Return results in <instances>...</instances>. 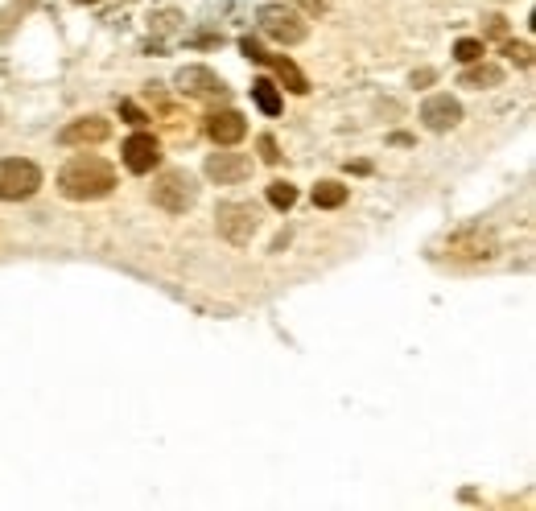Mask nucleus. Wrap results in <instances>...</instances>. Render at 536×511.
Listing matches in <instances>:
<instances>
[{
	"label": "nucleus",
	"instance_id": "obj_1",
	"mask_svg": "<svg viewBox=\"0 0 536 511\" xmlns=\"http://www.w3.org/2000/svg\"><path fill=\"white\" fill-rule=\"evenodd\" d=\"M58 190H62V198H71V202L108 198L116 190V169L104 157H95V153H79V157H71L62 165Z\"/></svg>",
	"mask_w": 536,
	"mask_h": 511
},
{
	"label": "nucleus",
	"instance_id": "obj_2",
	"mask_svg": "<svg viewBox=\"0 0 536 511\" xmlns=\"http://www.w3.org/2000/svg\"><path fill=\"white\" fill-rule=\"evenodd\" d=\"M215 227L231 248H248L252 235L260 231V211L252 202H219L215 207Z\"/></svg>",
	"mask_w": 536,
	"mask_h": 511
},
{
	"label": "nucleus",
	"instance_id": "obj_3",
	"mask_svg": "<svg viewBox=\"0 0 536 511\" xmlns=\"http://www.w3.org/2000/svg\"><path fill=\"white\" fill-rule=\"evenodd\" d=\"M153 202L161 211H170V215H186L198 202V186H194V178L186 174V169H165V174L153 182Z\"/></svg>",
	"mask_w": 536,
	"mask_h": 511
},
{
	"label": "nucleus",
	"instance_id": "obj_4",
	"mask_svg": "<svg viewBox=\"0 0 536 511\" xmlns=\"http://www.w3.org/2000/svg\"><path fill=\"white\" fill-rule=\"evenodd\" d=\"M42 186V169L25 157H5L0 161V202H21L33 198Z\"/></svg>",
	"mask_w": 536,
	"mask_h": 511
},
{
	"label": "nucleus",
	"instance_id": "obj_5",
	"mask_svg": "<svg viewBox=\"0 0 536 511\" xmlns=\"http://www.w3.org/2000/svg\"><path fill=\"white\" fill-rule=\"evenodd\" d=\"M256 21L277 46H297V42H306V33H310L306 21H301V13L289 9V5H264L256 13Z\"/></svg>",
	"mask_w": 536,
	"mask_h": 511
},
{
	"label": "nucleus",
	"instance_id": "obj_6",
	"mask_svg": "<svg viewBox=\"0 0 536 511\" xmlns=\"http://www.w3.org/2000/svg\"><path fill=\"white\" fill-rule=\"evenodd\" d=\"M446 256H454V260H491L495 256V235L479 223H466L446 240Z\"/></svg>",
	"mask_w": 536,
	"mask_h": 511
},
{
	"label": "nucleus",
	"instance_id": "obj_7",
	"mask_svg": "<svg viewBox=\"0 0 536 511\" xmlns=\"http://www.w3.org/2000/svg\"><path fill=\"white\" fill-rule=\"evenodd\" d=\"M174 83H178V91L190 95V99H219V104L227 99V83L211 71V66H182Z\"/></svg>",
	"mask_w": 536,
	"mask_h": 511
},
{
	"label": "nucleus",
	"instance_id": "obj_8",
	"mask_svg": "<svg viewBox=\"0 0 536 511\" xmlns=\"http://www.w3.org/2000/svg\"><path fill=\"white\" fill-rule=\"evenodd\" d=\"M207 178L219 182V186H236V182L252 178V157L248 153H231L223 145V153H211L207 157Z\"/></svg>",
	"mask_w": 536,
	"mask_h": 511
},
{
	"label": "nucleus",
	"instance_id": "obj_9",
	"mask_svg": "<svg viewBox=\"0 0 536 511\" xmlns=\"http://www.w3.org/2000/svg\"><path fill=\"white\" fill-rule=\"evenodd\" d=\"M108 132L112 124L104 116H83V120H71L62 132H58V141L66 149H87V145H99V141H108Z\"/></svg>",
	"mask_w": 536,
	"mask_h": 511
},
{
	"label": "nucleus",
	"instance_id": "obj_10",
	"mask_svg": "<svg viewBox=\"0 0 536 511\" xmlns=\"http://www.w3.org/2000/svg\"><path fill=\"white\" fill-rule=\"evenodd\" d=\"M157 161H161L157 136H149V132H132L128 141H124V165L132 169V174H153Z\"/></svg>",
	"mask_w": 536,
	"mask_h": 511
},
{
	"label": "nucleus",
	"instance_id": "obj_11",
	"mask_svg": "<svg viewBox=\"0 0 536 511\" xmlns=\"http://www.w3.org/2000/svg\"><path fill=\"white\" fill-rule=\"evenodd\" d=\"M421 120H425L429 132H450L462 120V104H458L454 95H429L425 104H421Z\"/></svg>",
	"mask_w": 536,
	"mask_h": 511
},
{
	"label": "nucleus",
	"instance_id": "obj_12",
	"mask_svg": "<svg viewBox=\"0 0 536 511\" xmlns=\"http://www.w3.org/2000/svg\"><path fill=\"white\" fill-rule=\"evenodd\" d=\"M207 136H211V141L223 149H236L240 141H244V136H248V120L240 116V112H231V108H223V112H215L211 120H207Z\"/></svg>",
	"mask_w": 536,
	"mask_h": 511
},
{
	"label": "nucleus",
	"instance_id": "obj_13",
	"mask_svg": "<svg viewBox=\"0 0 536 511\" xmlns=\"http://www.w3.org/2000/svg\"><path fill=\"white\" fill-rule=\"evenodd\" d=\"M264 62L273 66V71H277V79H281V83H285L293 95H306V91H310V79L297 71V66H293V58H285V54H264Z\"/></svg>",
	"mask_w": 536,
	"mask_h": 511
},
{
	"label": "nucleus",
	"instance_id": "obj_14",
	"mask_svg": "<svg viewBox=\"0 0 536 511\" xmlns=\"http://www.w3.org/2000/svg\"><path fill=\"white\" fill-rule=\"evenodd\" d=\"M504 83V66H495V62H483V66H471V71H462V87H499Z\"/></svg>",
	"mask_w": 536,
	"mask_h": 511
},
{
	"label": "nucleus",
	"instance_id": "obj_15",
	"mask_svg": "<svg viewBox=\"0 0 536 511\" xmlns=\"http://www.w3.org/2000/svg\"><path fill=\"white\" fill-rule=\"evenodd\" d=\"M252 99H256V108L264 116H281V91H277L273 79H256L252 83Z\"/></svg>",
	"mask_w": 536,
	"mask_h": 511
},
{
	"label": "nucleus",
	"instance_id": "obj_16",
	"mask_svg": "<svg viewBox=\"0 0 536 511\" xmlns=\"http://www.w3.org/2000/svg\"><path fill=\"white\" fill-rule=\"evenodd\" d=\"M343 202H347V186L343 182H318L314 186V207L334 211V207H343Z\"/></svg>",
	"mask_w": 536,
	"mask_h": 511
},
{
	"label": "nucleus",
	"instance_id": "obj_17",
	"mask_svg": "<svg viewBox=\"0 0 536 511\" xmlns=\"http://www.w3.org/2000/svg\"><path fill=\"white\" fill-rule=\"evenodd\" d=\"M268 202H273L277 211H289L297 202V186L293 182H273V186H268Z\"/></svg>",
	"mask_w": 536,
	"mask_h": 511
},
{
	"label": "nucleus",
	"instance_id": "obj_18",
	"mask_svg": "<svg viewBox=\"0 0 536 511\" xmlns=\"http://www.w3.org/2000/svg\"><path fill=\"white\" fill-rule=\"evenodd\" d=\"M454 58H458V62H466V66L479 62V58H483V42H475V38H462V42L454 46Z\"/></svg>",
	"mask_w": 536,
	"mask_h": 511
},
{
	"label": "nucleus",
	"instance_id": "obj_19",
	"mask_svg": "<svg viewBox=\"0 0 536 511\" xmlns=\"http://www.w3.org/2000/svg\"><path fill=\"white\" fill-rule=\"evenodd\" d=\"M508 54H512V62H520V66H532V46H524V42H512V46H508Z\"/></svg>",
	"mask_w": 536,
	"mask_h": 511
},
{
	"label": "nucleus",
	"instance_id": "obj_20",
	"mask_svg": "<svg viewBox=\"0 0 536 511\" xmlns=\"http://www.w3.org/2000/svg\"><path fill=\"white\" fill-rule=\"evenodd\" d=\"M260 153H264V161H268V165H277V161H281V153H277V141H273V136H260Z\"/></svg>",
	"mask_w": 536,
	"mask_h": 511
},
{
	"label": "nucleus",
	"instance_id": "obj_21",
	"mask_svg": "<svg viewBox=\"0 0 536 511\" xmlns=\"http://www.w3.org/2000/svg\"><path fill=\"white\" fill-rule=\"evenodd\" d=\"M240 50H244V54H248L252 62H264V46H260V42H252V38H244V42H240Z\"/></svg>",
	"mask_w": 536,
	"mask_h": 511
},
{
	"label": "nucleus",
	"instance_id": "obj_22",
	"mask_svg": "<svg viewBox=\"0 0 536 511\" xmlns=\"http://www.w3.org/2000/svg\"><path fill=\"white\" fill-rule=\"evenodd\" d=\"M483 21H487V29H491V33H508L504 17H495V13H491V17H483Z\"/></svg>",
	"mask_w": 536,
	"mask_h": 511
},
{
	"label": "nucleus",
	"instance_id": "obj_23",
	"mask_svg": "<svg viewBox=\"0 0 536 511\" xmlns=\"http://www.w3.org/2000/svg\"><path fill=\"white\" fill-rule=\"evenodd\" d=\"M120 112H124V116H128V120H137V124H141V120H145V116H141V112H137V108H132V104H120Z\"/></svg>",
	"mask_w": 536,
	"mask_h": 511
},
{
	"label": "nucleus",
	"instance_id": "obj_24",
	"mask_svg": "<svg viewBox=\"0 0 536 511\" xmlns=\"http://www.w3.org/2000/svg\"><path fill=\"white\" fill-rule=\"evenodd\" d=\"M75 5H95V0H75Z\"/></svg>",
	"mask_w": 536,
	"mask_h": 511
}]
</instances>
